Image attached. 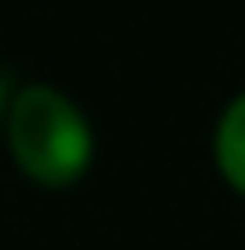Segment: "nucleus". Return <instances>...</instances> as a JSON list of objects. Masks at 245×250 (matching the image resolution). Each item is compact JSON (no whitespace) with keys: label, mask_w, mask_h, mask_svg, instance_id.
I'll return each instance as SVG.
<instances>
[{"label":"nucleus","mask_w":245,"mask_h":250,"mask_svg":"<svg viewBox=\"0 0 245 250\" xmlns=\"http://www.w3.org/2000/svg\"><path fill=\"white\" fill-rule=\"evenodd\" d=\"M5 139L19 171L37 186H70L93 162V125L51 83H28L5 107Z\"/></svg>","instance_id":"1"},{"label":"nucleus","mask_w":245,"mask_h":250,"mask_svg":"<svg viewBox=\"0 0 245 250\" xmlns=\"http://www.w3.org/2000/svg\"><path fill=\"white\" fill-rule=\"evenodd\" d=\"M213 162H218L222 181H227L236 195H245V93L222 107L218 130H213Z\"/></svg>","instance_id":"2"},{"label":"nucleus","mask_w":245,"mask_h":250,"mask_svg":"<svg viewBox=\"0 0 245 250\" xmlns=\"http://www.w3.org/2000/svg\"><path fill=\"white\" fill-rule=\"evenodd\" d=\"M5 107H9V98H5V79H0V121H5Z\"/></svg>","instance_id":"3"}]
</instances>
